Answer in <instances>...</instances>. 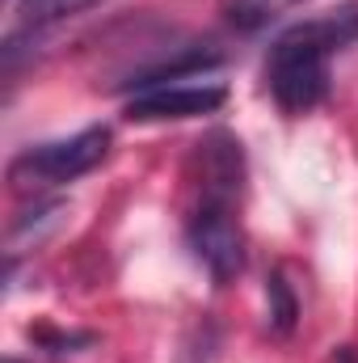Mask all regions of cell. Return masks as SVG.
I'll return each instance as SVG.
<instances>
[{"instance_id": "6da1fadb", "label": "cell", "mask_w": 358, "mask_h": 363, "mask_svg": "<svg viewBox=\"0 0 358 363\" xmlns=\"http://www.w3.org/2000/svg\"><path fill=\"white\" fill-rule=\"evenodd\" d=\"M358 43V0H346L321 17H308L274 38L266 81L287 114H308L329 93V60Z\"/></svg>"}, {"instance_id": "7a4b0ae2", "label": "cell", "mask_w": 358, "mask_h": 363, "mask_svg": "<svg viewBox=\"0 0 358 363\" xmlns=\"http://www.w3.org/2000/svg\"><path fill=\"white\" fill-rule=\"evenodd\" d=\"M110 152V127H85L68 140H51L38 148H25L13 165H8V182L21 194L47 190V186H64V182L85 178L97 169Z\"/></svg>"}, {"instance_id": "277c9868", "label": "cell", "mask_w": 358, "mask_h": 363, "mask_svg": "<svg viewBox=\"0 0 358 363\" xmlns=\"http://www.w3.org/2000/svg\"><path fill=\"white\" fill-rule=\"evenodd\" d=\"M224 85L202 81L198 77H178V81H156V85H139L135 97L127 101V118L131 123H165V118H198L224 106Z\"/></svg>"}, {"instance_id": "8992f818", "label": "cell", "mask_w": 358, "mask_h": 363, "mask_svg": "<svg viewBox=\"0 0 358 363\" xmlns=\"http://www.w3.org/2000/svg\"><path fill=\"white\" fill-rule=\"evenodd\" d=\"M270 325L278 330V334H287L291 325H295V317H299V304H295V296H291V287H287V279L282 274H270Z\"/></svg>"}, {"instance_id": "52a82bcc", "label": "cell", "mask_w": 358, "mask_h": 363, "mask_svg": "<svg viewBox=\"0 0 358 363\" xmlns=\"http://www.w3.org/2000/svg\"><path fill=\"white\" fill-rule=\"evenodd\" d=\"M89 4H97V0H21V13L30 21H59V17H72Z\"/></svg>"}, {"instance_id": "3957f363", "label": "cell", "mask_w": 358, "mask_h": 363, "mask_svg": "<svg viewBox=\"0 0 358 363\" xmlns=\"http://www.w3.org/2000/svg\"><path fill=\"white\" fill-rule=\"evenodd\" d=\"M232 199L236 194L202 190V203L194 207L185 224V241L194 258L207 267L215 283H232L245 267V233H241V220L232 216Z\"/></svg>"}, {"instance_id": "5b68a950", "label": "cell", "mask_w": 358, "mask_h": 363, "mask_svg": "<svg viewBox=\"0 0 358 363\" xmlns=\"http://www.w3.org/2000/svg\"><path fill=\"white\" fill-rule=\"evenodd\" d=\"M295 4H308V0H224V13H228V21L232 26H241V30H262L270 26L278 13H287V9H295Z\"/></svg>"}]
</instances>
